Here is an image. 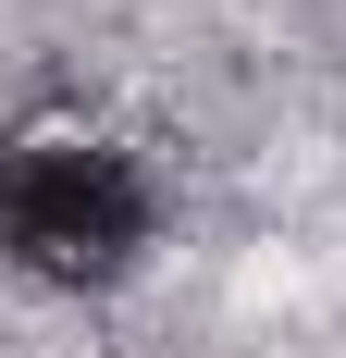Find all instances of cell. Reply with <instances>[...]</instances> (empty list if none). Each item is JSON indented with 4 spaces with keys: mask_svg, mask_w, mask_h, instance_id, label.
Listing matches in <instances>:
<instances>
[{
    "mask_svg": "<svg viewBox=\"0 0 346 358\" xmlns=\"http://www.w3.org/2000/svg\"><path fill=\"white\" fill-rule=\"evenodd\" d=\"M161 235V185L99 124H13L0 136V248L37 285H111Z\"/></svg>",
    "mask_w": 346,
    "mask_h": 358,
    "instance_id": "6da1fadb",
    "label": "cell"
}]
</instances>
